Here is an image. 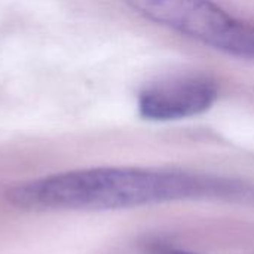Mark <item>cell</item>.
<instances>
[{
    "instance_id": "6da1fadb",
    "label": "cell",
    "mask_w": 254,
    "mask_h": 254,
    "mask_svg": "<svg viewBox=\"0 0 254 254\" xmlns=\"http://www.w3.org/2000/svg\"><path fill=\"white\" fill-rule=\"evenodd\" d=\"M228 185L174 171L101 167L58 173L7 190L9 204L25 211H104L220 193Z\"/></svg>"
},
{
    "instance_id": "7a4b0ae2",
    "label": "cell",
    "mask_w": 254,
    "mask_h": 254,
    "mask_svg": "<svg viewBox=\"0 0 254 254\" xmlns=\"http://www.w3.org/2000/svg\"><path fill=\"white\" fill-rule=\"evenodd\" d=\"M143 16L225 54L254 60V25L210 0H124Z\"/></svg>"
},
{
    "instance_id": "3957f363",
    "label": "cell",
    "mask_w": 254,
    "mask_h": 254,
    "mask_svg": "<svg viewBox=\"0 0 254 254\" xmlns=\"http://www.w3.org/2000/svg\"><path fill=\"white\" fill-rule=\"evenodd\" d=\"M217 97V83L210 76H173L155 82L140 92L138 112L147 121L188 119L207 112Z\"/></svg>"
},
{
    "instance_id": "277c9868",
    "label": "cell",
    "mask_w": 254,
    "mask_h": 254,
    "mask_svg": "<svg viewBox=\"0 0 254 254\" xmlns=\"http://www.w3.org/2000/svg\"><path fill=\"white\" fill-rule=\"evenodd\" d=\"M155 254H192L182 252V250H174V249H158Z\"/></svg>"
}]
</instances>
